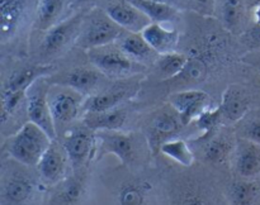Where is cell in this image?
Returning <instances> with one entry per match:
<instances>
[{"label": "cell", "mask_w": 260, "mask_h": 205, "mask_svg": "<svg viewBox=\"0 0 260 205\" xmlns=\"http://www.w3.org/2000/svg\"><path fill=\"white\" fill-rule=\"evenodd\" d=\"M99 179L114 205H167L164 170L157 157L149 166L108 167Z\"/></svg>", "instance_id": "2"}, {"label": "cell", "mask_w": 260, "mask_h": 205, "mask_svg": "<svg viewBox=\"0 0 260 205\" xmlns=\"http://www.w3.org/2000/svg\"><path fill=\"white\" fill-rule=\"evenodd\" d=\"M104 12L127 32L141 33L151 20L129 0H109Z\"/></svg>", "instance_id": "21"}, {"label": "cell", "mask_w": 260, "mask_h": 205, "mask_svg": "<svg viewBox=\"0 0 260 205\" xmlns=\"http://www.w3.org/2000/svg\"><path fill=\"white\" fill-rule=\"evenodd\" d=\"M134 5H136L146 17L151 20V23H173L179 17L178 8L172 5L162 4V3L155 2V0H129Z\"/></svg>", "instance_id": "30"}, {"label": "cell", "mask_w": 260, "mask_h": 205, "mask_svg": "<svg viewBox=\"0 0 260 205\" xmlns=\"http://www.w3.org/2000/svg\"><path fill=\"white\" fill-rule=\"evenodd\" d=\"M93 179V166L73 171L62 181L48 187L46 205H90Z\"/></svg>", "instance_id": "7"}, {"label": "cell", "mask_w": 260, "mask_h": 205, "mask_svg": "<svg viewBox=\"0 0 260 205\" xmlns=\"http://www.w3.org/2000/svg\"><path fill=\"white\" fill-rule=\"evenodd\" d=\"M85 15L78 13L73 17L65 18L46 30L45 37L41 42V55L45 58H52L65 52L71 45H75Z\"/></svg>", "instance_id": "15"}, {"label": "cell", "mask_w": 260, "mask_h": 205, "mask_svg": "<svg viewBox=\"0 0 260 205\" xmlns=\"http://www.w3.org/2000/svg\"><path fill=\"white\" fill-rule=\"evenodd\" d=\"M231 175L243 179H260V144L238 137Z\"/></svg>", "instance_id": "20"}, {"label": "cell", "mask_w": 260, "mask_h": 205, "mask_svg": "<svg viewBox=\"0 0 260 205\" xmlns=\"http://www.w3.org/2000/svg\"><path fill=\"white\" fill-rule=\"evenodd\" d=\"M74 2L78 3V4L80 5H84V4H90V3L96 2V0H74Z\"/></svg>", "instance_id": "39"}, {"label": "cell", "mask_w": 260, "mask_h": 205, "mask_svg": "<svg viewBox=\"0 0 260 205\" xmlns=\"http://www.w3.org/2000/svg\"><path fill=\"white\" fill-rule=\"evenodd\" d=\"M51 83L47 76L38 77L27 91V116L28 120L37 124L52 139L57 138L55 120L51 110L48 94Z\"/></svg>", "instance_id": "14"}, {"label": "cell", "mask_w": 260, "mask_h": 205, "mask_svg": "<svg viewBox=\"0 0 260 205\" xmlns=\"http://www.w3.org/2000/svg\"><path fill=\"white\" fill-rule=\"evenodd\" d=\"M141 88V75L122 78L111 86H104L99 93L88 96L84 103V113L103 111L123 105L137 95Z\"/></svg>", "instance_id": "13"}, {"label": "cell", "mask_w": 260, "mask_h": 205, "mask_svg": "<svg viewBox=\"0 0 260 205\" xmlns=\"http://www.w3.org/2000/svg\"><path fill=\"white\" fill-rule=\"evenodd\" d=\"M124 32L126 30L112 20L104 10L95 9L84 17L83 27L75 46L89 51L91 48L112 45L116 43Z\"/></svg>", "instance_id": "11"}, {"label": "cell", "mask_w": 260, "mask_h": 205, "mask_svg": "<svg viewBox=\"0 0 260 205\" xmlns=\"http://www.w3.org/2000/svg\"><path fill=\"white\" fill-rule=\"evenodd\" d=\"M236 136L260 144V105L251 109L245 118L234 126Z\"/></svg>", "instance_id": "31"}, {"label": "cell", "mask_w": 260, "mask_h": 205, "mask_svg": "<svg viewBox=\"0 0 260 205\" xmlns=\"http://www.w3.org/2000/svg\"><path fill=\"white\" fill-rule=\"evenodd\" d=\"M36 170L43 184L48 187L61 182L73 172L69 154L60 139H52L36 166Z\"/></svg>", "instance_id": "16"}, {"label": "cell", "mask_w": 260, "mask_h": 205, "mask_svg": "<svg viewBox=\"0 0 260 205\" xmlns=\"http://www.w3.org/2000/svg\"><path fill=\"white\" fill-rule=\"evenodd\" d=\"M116 43L129 58L144 66L149 65V63L154 65L160 56L159 53L152 50V47L142 37L141 33L127 32L126 30Z\"/></svg>", "instance_id": "24"}, {"label": "cell", "mask_w": 260, "mask_h": 205, "mask_svg": "<svg viewBox=\"0 0 260 205\" xmlns=\"http://www.w3.org/2000/svg\"><path fill=\"white\" fill-rule=\"evenodd\" d=\"M70 158L73 171L93 166L95 163V131L83 121H78L58 137Z\"/></svg>", "instance_id": "12"}, {"label": "cell", "mask_w": 260, "mask_h": 205, "mask_svg": "<svg viewBox=\"0 0 260 205\" xmlns=\"http://www.w3.org/2000/svg\"><path fill=\"white\" fill-rule=\"evenodd\" d=\"M159 161L164 170L167 205H228L225 187L231 174L201 162L183 167Z\"/></svg>", "instance_id": "1"}, {"label": "cell", "mask_w": 260, "mask_h": 205, "mask_svg": "<svg viewBox=\"0 0 260 205\" xmlns=\"http://www.w3.org/2000/svg\"><path fill=\"white\" fill-rule=\"evenodd\" d=\"M142 37L159 55L174 52L179 43V32L162 23H150L141 32Z\"/></svg>", "instance_id": "25"}, {"label": "cell", "mask_w": 260, "mask_h": 205, "mask_svg": "<svg viewBox=\"0 0 260 205\" xmlns=\"http://www.w3.org/2000/svg\"><path fill=\"white\" fill-rule=\"evenodd\" d=\"M51 142L52 138L41 127L28 120L15 133L4 138L2 154L25 166L36 167Z\"/></svg>", "instance_id": "6"}, {"label": "cell", "mask_w": 260, "mask_h": 205, "mask_svg": "<svg viewBox=\"0 0 260 205\" xmlns=\"http://www.w3.org/2000/svg\"><path fill=\"white\" fill-rule=\"evenodd\" d=\"M244 13H245L244 0H222L221 20L228 29L236 30L241 27Z\"/></svg>", "instance_id": "33"}, {"label": "cell", "mask_w": 260, "mask_h": 205, "mask_svg": "<svg viewBox=\"0 0 260 205\" xmlns=\"http://www.w3.org/2000/svg\"><path fill=\"white\" fill-rule=\"evenodd\" d=\"M27 0H0V32L3 42L15 35L23 22Z\"/></svg>", "instance_id": "26"}, {"label": "cell", "mask_w": 260, "mask_h": 205, "mask_svg": "<svg viewBox=\"0 0 260 205\" xmlns=\"http://www.w3.org/2000/svg\"><path fill=\"white\" fill-rule=\"evenodd\" d=\"M155 2H159V3H162V4H168V5H172V7L178 8V4L180 3V0H155Z\"/></svg>", "instance_id": "38"}, {"label": "cell", "mask_w": 260, "mask_h": 205, "mask_svg": "<svg viewBox=\"0 0 260 205\" xmlns=\"http://www.w3.org/2000/svg\"><path fill=\"white\" fill-rule=\"evenodd\" d=\"M192 126H194L196 131L198 132V136H208V134L213 133V132L217 131L218 128L225 126L220 105L211 106L207 110L203 111V113L193 121Z\"/></svg>", "instance_id": "32"}, {"label": "cell", "mask_w": 260, "mask_h": 205, "mask_svg": "<svg viewBox=\"0 0 260 205\" xmlns=\"http://www.w3.org/2000/svg\"><path fill=\"white\" fill-rule=\"evenodd\" d=\"M68 7V0H37L36 4L35 27L40 30H48L60 23Z\"/></svg>", "instance_id": "27"}, {"label": "cell", "mask_w": 260, "mask_h": 205, "mask_svg": "<svg viewBox=\"0 0 260 205\" xmlns=\"http://www.w3.org/2000/svg\"><path fill=\"white\" fill-rule=\"evenodd\" d=\"M250 3H251V4H250V7H251V5L258 4V3H260V0H250Z\"/></svg>", "instance_id": "40"}, {"label": "cell", "mask_w": 260, "mask_h": 205, "mask_svg": "<svg viewBox=\"0 0 260 205\" xmlns=\"http://www.w3.org/2000/svg\"><path fill=\"white\" fill-rule=\"evenodd\" d=\"M168 104L178 111L183 124L189 128L203 111L212 106V100L202 89L190 88L170 94L168 96Z\"/></svg>", "instance_id": "18"}, {"label": "cell", "mask_w": 260, "mask_h": 205, "mask_svg": "<svg viewBox=\"0 0 260 205\" xmlns=\"http://www.w3.org/2000/svg\"><path fill=\"white\" fill-rule=\"evenodd\" d=\"M188 127L183 124L178 111L170 104L156 109L144 121L141 120L140 131L146 136L154 156H159L160 147L164 142L179 138Z\"/></svg>", "instance_id": "8"}, {"label": "cell", "mask_w": 260, "mask_h": 205, "mask_svg": "<svg viewBox=\"0 0 260 205\" xmlns=\"http://www.w3.org/2000/svg\"><path fill=\"white\" fill-rule=\"evenodd\" d=\"M250 19L253 24L260 25V3L250 7Z\"/></svg>", "instance_id": "36"}, {"label": "cell", "mask_w": 260, "mask_h": 205, "mask_svg": "<svg viewBox=\"0 0 260 205\" xmlns=\"http://www.w3.org/2000/svg\"><path fill=\"white\" fill-rule=\"evenodd\" d=\"M81 121L93 131H128L129 116L128 109L123 105L103 111H88L84 113Z\"/></svg>", "instance_id": "22"}, {"label": "cell", "mask_w": 260, "mask_h": 205, "mask_svg": "<svg viewBox=\"0 0 260 205\" xmlns=\"http://www.w3.org/2000/svg\"><path fill=\"white\" fill-rule=\"evenodd\" d=\"M190 4L203 14H211L215 10L216 0H189Z\"/></svg>", "instance_id": "35"}, {"label": "cell", "mask_w": 260, "mask_h": 205, "mask_svg": "<svg viewBox=\"0 0 260 205\" xmlns=\"http://www.w3.org/2000/svg\"><path fill=\"white\" fill-rule=\"evenodd\" d=\"M256 98H260V95H253L246 86L240 84H230L226 86L220 103L225 126H235L245 118L246 114L255 108L254 104Z\"/></svg>", "instance_id": "17"}, {"label": "cell", "mask_w": 260, "mask_h": 205, "mask_svg": "<svg viewBox=\"0 0 260 205\" xmlns=\"http://www.w3.org/2000/svg\"><path fill=\"white\" fill-rule=\"evenodd\" d=\"M251 65L255 67V70L258 71V75L260 76V51L259 52H255L253 61H251Z\"/></svg>", "instance_id": "37"}, {"label": "cell", "mask_w": 260, "mask_h": 205, "mask_svg": "<svg viewBox=\"0 0 260 205\" xmlns=\"http://www.w3.org/2000/svg\"><path fill=\"white\" fill-rule=\"evenodd\" d=\"M89 61L107 77L114 80L142 75L146 66L129 58L117 43L91 48L86 51Z\"/></svg>", "instance_id": "10"}, {"label": "cell", "mask_w": 260, "mask_h": 205, "mask_svg": "<svg viewBox=\"0 0 260 205\" xmlns=\"http://www.w3.org/2000/svg\"><path fill=\"white\" fill-rule=\"evenodd\" d=\"M241 42L249 50L254 52L260 51V25L253 24L250 28L245 30L241 35Z\"/></svg>", "instance_id": "34"}, {"label": "cell", "mask_w": 260, "mask_h": 205, "mask_svg": "<svg viewBox=\"0 0 260 205\" xmlns=\"http://www.w3.org/2000/svg\"><path fill=\"white\" fill-rule=\"evenodd\" d=\"M58 77L60 78H51L47 76L51 84H58V85L73 88L88 98V96L99 93L103 89L104 80L107 76L101 72L95 66L91 65L71 68Z\"/></svg>", "instance_id": "19"}, {"label": "cell", "mask_w": 260, "mask_h": 205, "mask_svg": "<svg viewBox=\"0 0 260 205\" xmlns=\"http://www.w3.org/2000/svg\"><path fill=\"white\" fill-rule=\"evenodd\" d=\"M95 163L108 154H113L119 163L128 167H144L156 159L146 136L140 129L128 131H98Z\"/></svg>", "instance_id": "4"}, {"label": "cell", "mask_w": 260, "mask_h": 205, "mask_svg": "<svg viewBox=\"0 0 260 205\" xmlns=\"http://www.w3.org/2000/svg\"><path fill=\"white\" fill-rule=\"evenodd\" d=\"M86 96L73 88L58 84H51L48 100L55 120L57 138L70 127L78 123L84 115V103Z\"/></svg>", "instance_id": "9"}, {"label": "cell", "mask_w": 260, "mask_h": 205, "mask_svg": "<svg viewBox=\"0 0 260 205\" xmlns=\"http://www.w3.org/2000/svg\"><path fill=\"white\" fill-rule=\"evenodd\" d=\"M188 61H189V56L174 51V52L160 55L154 65L157 76L161 80L169 81L182 75V72L187 67Z\"/></svg>", "instance_id": "29"}, {"label": "cell", "mask_w": 260, "mask_h": 205, "mask_svg": "<svg viewBox=\"0 0 260 205\" xmlns=\"http://www.w3.org/2000/svg\"><path fill=\"white\" fill-rule=\"evenodd\" d=\"M188 141L194 151L197 162L231 174L234 152L238 142L235 129L230 126H223L208 136H197Z\"/></svg>", "instance_id": "5"}, {"label": "cell", "mask_w": 260, "mask_h": 205, "mask_svg": "<svg viewBox=\"0 0 260 205\" xmlns=\"http://www.w3.org/2000/svg\"><path fill=\"white\" fill-rule=\"evenodd\" d=\"M47 192L36 167L2 154L0 205H46Z\"/></svg>", "instance_id": "3"}, {"label": "cell", "mask_w": 260, "mask_h": 205, "mask_svg": "<svg viewBox=\"0 0 260 205\" xmlns=\"http://www.w3.org/2000/svg\"><path fill=\"white\" fill-rule=\"evenodd\" d=\"M159 156L165 157L169 161L183 167H190L197 162L189 141L183 137L164 142L160 147Z\"/></svg>", "instance_id": "28"}, {"label": "cell", "mask_w": 260, "mask_h": 205, "mask_svg": "<svg viewBox=\"0 0 260 205\" xmlns=\"http://www.w3.org/2000/svg\"><path fill=\"white\" fill-rule=\"evenodd\" d=\"M228 205H260V179H243L231 175L226 182Z\"/></svg>", "instance_id": "23"}]
</instances>
